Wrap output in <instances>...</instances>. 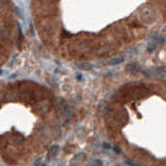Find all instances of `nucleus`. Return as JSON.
I'll return each instance as SVG.
<instances>
[{
	"label": "nucleus",
	"mask_w": 166,
	"mask_h": 166,
	"mask_svg": "<svg viewBox=\"0 0 166 166\" xmlns=\"http://www.w3.org/2000/svg\"><path fill=\"white\" fill-rule=\"evenodd\" d=\"M122 61H124V57H116V59L110 60L109 64L110 65H116V64H120V63H122Z\"/></svg>",
	"instance_id": "20e7f679"
},
{
	"label": "nucleus",
	"mask_w": 166,
	"mask_h": 166,
	"mask_svg": "<svg viewBox=\"0 0 166 166\" xmlns=\"http://www.w3.org/2000/svg\"><path fill=\"white\" fill-rule=\"evenodd\" d=\"M57 153H59V146H52L51 149L48 150V153H47V159H52V158H55V157L57 156Z\"/></svg>",
	"instance_id": "f03ea898"
},
{
	"label": "nucleus",
	"mask_w": 166,
	"mask_h": 166,
	"mask_svg": "<svg viewBox=\"0 0 166 166\" xmlns=\"http://www.w3.org/2000/svg\"><path fill=\"white\" fill-rule=\"evenodd\" d=\"M126 70H129L130 73H136L137 70H140V68H138V65H137V64L132 63V64H129V65L126 67Z\"/></svg>",
	"instance_id": "7ed1b4c3"
},
{
	"label": "nucleus",
	"mask_w": 166,
	"mask_h": 166,
	"mask_svg": "<svg viewBox=\"0 0 166 166\" xmlns=\"http://www.w3.org/2000/svg\"><path fill=\"white\" fill-rule=\"evenodd\" d=\"M162 41H164V39H162V37H159V36H157V35L153 36V41L149 44V47H147V51H149V52H153L157 47H159V45H161Z\"/></svg>",
	"instance_id": "f257e3e1"
},
{
	"label": "nucleus",
	"mask_w": 166,
	"mask_h": 166,
	"mask_svg": "<svg viewBox=\"0 0 166 166\" xmlns=\"http://www.w3.org/2000/svg\"><path fill=\"white\" fill-rule=\"evenodd\" d=\"M77 67H79L80 69H85V70H88V69H90V68H92L90 65H84V64H79Z\"/></svg>",
	"instance_id": "39448f33"
}]
</instances>
